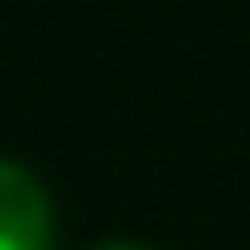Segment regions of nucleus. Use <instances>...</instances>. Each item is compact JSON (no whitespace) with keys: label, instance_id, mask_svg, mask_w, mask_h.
<instances>
[{"label":"nucleus","instance_id":"obj_1","mask_svg":"<svg viewBox=\"0 0 250 250\" xmlns=\"http://www.w3.org/2000/svg\"><path fill=\"white\" fill-rule=\"evenodd\" d=\"M51 239H57V210L46 182L29 165L0 159V250H51Z\"/></svg>","mask_w":250,"mask_h":250},{"label":"nucleus","instance_id":"obj_2","mask_svg":"<svg viewBox=\"0 0 250 250\" xmlns=\"http://www.w3.org/2000/svg\"><path fill=\"white\" fill-rule=\"evenodd\" d=\"M97 250H148V245H97Z\"/></svg>","mask_w":250,"mask_h":250}]
</instances>
